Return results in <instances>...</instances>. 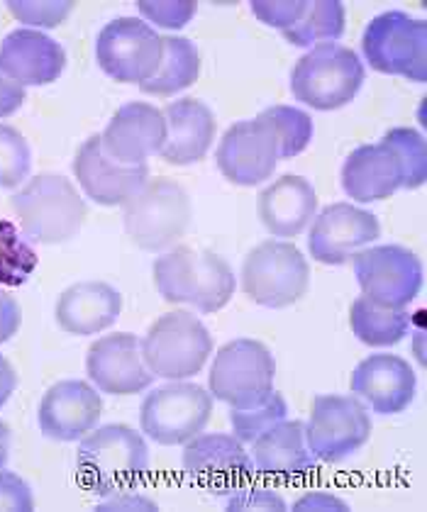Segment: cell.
Instances as JSON below:
<instances>
[{
	"label": "cell",
	"instance_id": "33",
	"mask_svg": "<svg viewBox=\"0 0 427 512\" xmlns=\"http://www.w3.org/2000/svg\"><path fill=\"white\" fill-rule=\"evenodd\" d=\"M288 405L284 395L279 391H271L259 403L247 405V408H232L230 410V425L235 437L242 444H252L259 434L269 430L276 422L286 420Z\"/></svg>",
	"mask_w": 427,
	"mask_h": 512
},
{
	"label": "cell",
	"instance_id": "5",
	"mask_svg": "<svg viewBox=\"0 0 427 512\" xmlns=\"http://www.w3.org/2000/svg\"><path fill=\"white\" fill-rule=\"evenodd\" d=\"M366 79L357 52L337 42L315 44L296 61L291 74L293 98L315 110H337L352 103Z\"/></svg>",
	"mask_w": 427,
	"mask_h": 512
},
{
	"label": "cell",
	"instance_id": "19",
	"mask_svg": "<svg viewBox=\"0 0 427 512\" xmlns=\"http://www.w3.org/2000/svg\"><path fill=\"white\" fill-rule=\"evenodd\" d=\"M103 400L98 388L86 381H59L44 393L40 403V430L54 442H76L98 425Z\"/></svg>",
	"mask_w": 427,
	"mask_h": 512
},
{
	"label": "cell",
	"instance_id": "8",
	"mask_svg": "<svg viewBox=\"0 0 427 512\" xmlns=\"http://www.w3.org/2000/svg\"><path fill=\"white\" fill-rule=\"evenodd\" d=\"M364 59L371 69L388 76L425 83L427 79V22L403 10H388L366 25Z\"/></svg>",
	"mask_w": 427,
	"mask_h": 512
},
{
	"label": "cell",
	"instance_id": "13",
	"mask_svg": "<svg viewBox=\"0 0 427 512\" xmlns=\"http://www.w3.org/2000/svg\"><path fill=\"white\" fill-rule=\"evenodd\" d=\"M98 66L120 83H144L162 61V37L140 18H118L103 27L96 42Z\"/></svg>",
	"mask_w": 427,
	"mask_h": 512
},
{
	"label": "cell",
	"instance_id": "25",
	"mask_svg": "<svg viewBox=\"0 0 427 512\" xmlns=\"http://www.w3.org/2000/svg\"><path fill=\"white\" fill-rule=\"evenodd\" d=\"M342 188L357 203H376L403 188V166L386 142L362 144L342 164Z\"/></svg>",
	"mask_w": 427,
	"mask_h": 512
},
{
	"label": "cell",
	"instance_id": "26",
	"mask_svg": "<svg viewBox=\"0 0 427 512\" xmlns=\"http://www.w3.org/2000/svg\"><path fill=\"white\" fill-rule=\"evenodd\" d=\"M54 313L66 335H98L120 317L122 293L105 281L74 283L61 293Z\"/></svg>",
	"mask_w": 427,
	"mask_h": 512
},
{
	"label": "cell",
	"instance_id": "10",
	"mask_svg": "<svg viewBox=\"0 0 427 512\" xmlns=\"http://www.w3.org/2000/svg\"><path fill=\"white\" fill-rule=\"evenodd\" d=\"M213 415V395L198 383L171 381L147 393L140 410L142 432L164 447L191 442Z\"/></svg>",
	"mask_w": 427,
	"mask_h": 512
},
{
	"label": "cell",
	"instance_id": "18",
	"mask_svg": "<svg viewBox=\"0 0 427 512\" xmlns=\"http://www.w3.org/2000/svg\"><path fill=\"white\" fill-rule=\"evenodd\" d=\"M74 176L88 198L98 205H125L149 181L147 164L125 166L105 154L101 135L88 137L74 157Z\"/></svg>",
	"mask_w": 427,
	"mask_h": 512
},
{
	"label": "cell",
	"instance_id": "46",
	"mask_svg": "<svg viewBox=\"0 0 427 512\" xmlns=\"http://www.w3.org/2000/svg\"><path fill=\"white\" fill-rule=\"evenodd\" d=\"M10 456V427L0 420V469L8 464Z\"/></svg>",
	"mask_w": 427,
	"mask_h": 512
},
{
	"label": "cell",
	"instance_id": "32",
	"mask_svg": "<svg viewBox=\"0 0 427 512\" xmlns=\"http://www.w3.org/2000/svg\"><path fill=\"white\" fill-rule=\"evenodd\" d=\"M262 115L271 122L276 137H279L281 159L298 157V154L305 152L308 144L313 142V118H310L308 113H303L301 108H293V105H274V108H266Z\"/></svg>",
	"mask_w": 427,
	"mask_h": 512
},
{
	"label": "cell",
	"instance_id": "17",
	"mask_svg": "<svg viewBox=\"0 0 427 512\" xmlns=\"http://www.w3.org/2000/svg\"><path fill=\"white\" fill-rule=\"evenodd\" d=\"M86 371L93 386L108 395H135L154 383L142 354V339L132 332L105 335L88 347Z\"/></svg>",
	"mask_w": 427,
	"mask_h": 512
},
{
	"label": "cell",
	"instance_id": "36",
	"mask_svg": "<svg viewBox=\"0 0 427 512\" xmlns=\"http://www.w3.org/2000/svg\"><path fill=\"white\" fill-rule=\"evenodd\" d=\"M8 10L25 25L52 30V27H59L61 22L69 18L74 3L71 0H44V3H37V0H10Z\"/></svg>",
	"mask_w": 427,
	"mask_h": 512
},
{
	"label": "cell",
	"instance_id": "3",
	"mask_svg": "<svg viewBox=\"0 0 427 512\" xmlns=\"http://www.w3.org/2000/svg\"><path fill=\"white\" fill-rule=\"evenodd\" d=\"M22 232L40 244H61L79 235L86 222V200L59 174H37L10 198Z\"/></svg>",
	"mask_w": 427,
	"mask_h": 512
},
{
	"label": "cell",
	"instance_id": "14",
	"mask_svg": "<svg viewBox=\"0 0 427 512\" xmlns=\"http://www.w3.org/2000/svg\"><path fill=\"white\" fill-rule=\"evenodd\" d=\"M279 137L262 113L227 127L220 139L215 161L227 181L237 186H257L274 176L279 164Z\"/></svg>",
	"mask_w": 427,
	"mask_h": 512
},
{
	"label": "cell",
	"instance_id": "7",
	"mask_svg": "<svg viewBox=\"0 0 427 512\" xmlns=\"http://www.w3.org/2000/svg\"><path fill=\"white\" fill-rule=\"evenodd\" d=\"M142 354L154 376L183 381L203 369L213 354V337L196 315L174 310L149 325L142 339Z\"/></svg>",
	"mask_w": 427,
	"mask_h": 512
},
{
	"label": "cell",
	"instance_id": "15",
	"mask_svg": "<svg viewBox=\"0 0 427 512\" xmlns=\"http://www.w3.org/2000/svg\"><path fill=\"white\" fill-rule=\"evenodd\" d=\"M183 471L215 495H232L254 476L252 456L235 434H196L183 449Z\"/></svg>",
	"mask_w": 427,
	"mask_h": 512
},
{
	"label": "cell",
	"instance_id": "42",
	"mask_svg": "<svg viewBox=\"0 0 427 512\" xmlns=\"http://www.w3.org/2000/svg\"><path fill=\"white\" fill-rule=\"evenodd\" d=\"M25 98V86H20L18 81H13L3 69H0V118H8L15 110H20Z\"/></svg>",
	"mask_w": 427,
	"mask_h": 512
},
{
	"label": "cell",
	"instance_id": "4",
	"mask_svg": "<svg viewBox=\"0 0 427 512\" xmlns=\"http://www.w3.org/2000/svg\"><path fill=\"white\" fill-rule=\"evenodd\" d=\"M122 208L125 232L144 252H162L179 242L193 213L186 188L166 176L149 178Z\"/></svg>",
	"mask_w": 427,
	"mask_h": 512
},
{
	"label": "cell",
	"instance_id": "45",
	"mask_svg": "<svg viewBox=\"0 0 427 512\" xmlns=\"http://www.w3.org/2000/svg\"><path fill=\"white\" fill-rule=\"evenodd\" d=\"M15 388H18V374H15V369L10 366V361L0 354V408L8 403L10 395L15 393Z\"/></svg>",
	"mask_w": 427,
	"mask_h": 512
},
{
	"label": "cell",
	"instance_id": "20",
	"mask_svg": "<svg viewBox=\"0 0 427 512\" xmlns=\"http://www.w3.org/2000/svg\"><path fill=\"white\" fill-rule=\"evenodd\" d=\"M110 159L125 166H142L149 157L162 152L166 142V120L162 110L149 103L122 105L101 135Z\"/></svg>",
	"mask_w": 427,
	"mask_h": 512
},
{
	"label": "cell",
	"instance_id": "41",
	"mask_svg": "<svg viewBox=\"0 0 427 512\" xmlns=\"http://www.w3.org/2000/svg\"><path fill=\"white\" fill-rule=\"evenodd\" d=\"M22 322V310L10 293L0 291V344L18 335Z\"/></svg>",
	"mask_w": 427,
	"mask_h": 512
},
{
	"label": "cell",
	"instance_id": "28",
	"mask_svg": "<svg viewBox=\"0 0 427 512\" xmlns=\"http://www.w3.org/2000/svg\"><path fill=\"white\" fill-rule=\"evenodd\" d=\"M201 74V52L188 37L166 35L162 37V61L149 81L140 83V88L149 96L169 98L193 86Z\"/></svg>",
	"mask_w": 427,
	"mask_h": 512
},
{
	"label": "cell",
	"instance_id": "38",
	"mask_svg": "<svg viewBox=\"0 0 427 512\" xmlns=\"http://www.w3.org/2000/svg\"><path fill=\"white\" fill-rule=\"evenodd\" d=\"M308 0H284V3H274V0H254L252 13L257 15L264 25L276 27V30H288L296 25L298 18L305 13Z\"/></svg>",
	"mask_w": 427,
	"mask_h": 512
},
{
	"label": "cell",
	"instance_id": "16",
	"mask_svg": "<svg viewBox=\"0 0 427 512\" xmlns=\"http://www.w3.org/2000/svg\"><path fill=\"white\" fill-rule=\"evenodd\" d=\"M381 237L379 217L352 203H332L315 215L308 235L310 256L320 264H345Z\"/></svg>",
	"mask_w": 427,
	"mask_h": 512
},
{
	"label": "cell",
	"instance_id": "12",
	"mask_svg": "<svg viewBox=\"0 0 427 512\" xmlns=\"http://www.w3.org/2000/svg\"><path fill=\"white\" fill-rule=\"evenodd\" d=\"M354 276L364 296L386 308H406L423 288V264L401 244L364 247L354 254Z\"/></svg>",
	"mask_w": 427,
	"mask_h": 512
},
{
	"label": "cell",
	"instance_id": "24",
	"mask_svg": "<svg viewBox=\"0 0 427 512\" xmlns=\"http://www.w3.org/2000/svg\"><path fill=\"white\" fill-rule=\"evenodd\" d=\"M257 215L274 237H298L318 215V193L308 178L284 174L259 193Z\"/></svg>",
	"mask_w": 427,
	"mask_h": 512
},
{
	"label": "cell",
	"instance_id": "30",
	"mask_svg": "<svg viewBox=\"0 0 427 512\" xmlns=\"http://www.w3.org/2000/svg\"><path fill=\"white\" fill-rule=\"evenodd\" d=\"M345 32V5L337 0H318L305 5V13L296 25L281 32L296 47H313V44L335 42Z\"/></svg>",
	"mask_w": 427,
	"mask_h": 512
},
{
	"label": "cell",
	"instance_id": "9",
	"mask_svg": "<svg viewBox=\"0 0 427 512\" xmlns=\"http://www.w3.org/2000/svg\"><path fill=\"white\" fill-rule=\"evenodd\" d=\"M276 361L269 347L257 339H232L218 349L210 366L208 388L215 400L247 408L274 391Z\"/></svg>",
	"mask_w": 427,
	"mask_h": 512
},
{
	"label": "cell",
	"instance_id": "27",
	"mask_svg": "<svg viewBox=\"0 0 427 512\" xmlns=\"http://www.w3.org/2000/svg\"><path fill=\"white\" fill-rule=\"evenodd\" d=\"M252 461L259 473L291 478L315 469L318 456L305 442V422L281 420L252 442Z\"/></svg>",
	"mask_w": 427,
	"mask_h": 512
},
{
	"label": "cell",
	"instance_id": "43",
	"mask_svg": "<svg viewBox=\"0 0 427 512\" xmlns=\"http://www.w3.org/2000/svg\"><path fill=\"white\" fill-rule=\"evenodd\" d=\"M296 510H347V503L327 493H308L296 503Z\"/></svg>",
	"mask_w": 427,
	"mask_h": 512
},
{
	"label": "cell",
	"instance_id": "6",
	"mask_svg": "<svg viewBox=\"0 0 427 512\" xmlns=\"http://www.w3.org/2000/svg\"><path fill=\"white\" fill-rule=\"evenodd\" d=\"M310 286V266L301 249L281 239L257 244L242 264V291L264 308H288L298 303Z\"/></svg>",
	"mask_w": 427,
	"mask_h": 512
},
{
	"label": "cell",
	"instance_id": "31",
	"mask_svg": "<svg viewBox=\"0 0 427 512\" xmlns=\"http://www.w3.org/2000/svg\"><path fill=\"white\" fill-rule=\"evenodd\" d=\"M40 256L13 222L0 220V286H22L35 274Z\"/></svg>",
	"mask_w": 427,
	"mask_h": 512
},
{
	"label": "cell",
	"instance_id": "23",
	"mask_svg": "<svg viewBox=\"0 0 427 512\" xmlns=\"http://www.w3.org/2000/svg\"><path fill=\"white\" fill-rule=\"evenodd\" d=\"M162 115L166 120V142L159 152L162 159L176 166L201 161L213 147L218 130L213 110L198 98H181L166 105Z\"/></svg>",
	"mask_w": 427,
	"mask_h": 512
},
{
	"label": "cell",
	"instance_id": "2",
	"mask_svg": "<svg viewBox=\"0 0 427 512\" xmlns=\"http://www.w3.org/2000/svg\"><path fill=\"white\" fill-rule=\"evenodd\" d=\"M149 449L130 425L93 427L76 452V476L91 493L110 498L127 493L147 476Z\"/></svg>",
	"mask_w": 427,
	"mask_h": 512
},
{
	"label": "cell",
	"instance_id": "37",
	"mask_svg": "<svg viewBox=\"0 0 427 512\" xmlns=\"http://www.w3.org/2000/svg\"><path fill=\"white\" fill-rule=\"evenodd\" d=\"M137 8H140L142 18L154 22V25L166 27V30H181L193 20L198 5L193 0H176V3L174 0H164V3L142 0V3H137Z\"/></svg>",
	"mask_w": 427,
	"mask_h": 512
},
{
	"label": "cell",
	"instance_id": "40",
	"mask_svg": "<svg viewBox=\"0 0 427 512\" xmlns=\"http://www.w3.org/2000/svg\"><path fill=\"white\" fill-rule=\"evenodd\" d=\"M227 510H286V503L269 488H240L227 500Z\"/></svg>",
	"mask_w": 427,
	"mask_h": 512
},
{
	"label": "cell",
	"instance_id": "39",
	"mask_svg": "<svg viewBox=\"0 0 427 512\" xmlns=\"http://www.w3.org/2000/svg\"><path fill=\"white\" fill-rule=\"evenodd\" d=\"M0 510H35V495L18 473L0 469Z\"/></svg>",
	"mask_w": 427,
	"mask_h": 512
},
{
	"label": "cell",
	"instance_id": "1",
	"mask_svg": "<svg viewBox=\"0 0 427 512\" xmlns=\"http://www.w3.org/2000/svg\"><path fill=\"white\" fill-rule=\"evenodd\" d=\"M152 271L154 286L166 303L193 305L205 315L223 310L235 296V271L210 249L179 244L157 256Z\"/></svg>",
	"mask_w": 427,
	"mask_h": 512
},
{
	"label": "cell",
	"instance_id": "44",
	"mask_svg": "<svg viewBox=\"0 0 427 512\" xmlns=\"http://www.w3.org/2000/svg\"><path fill=\"white\" fill-rule=\"evenodd\" d=\"M137 510V508H147V510H154L157 505L152 503V500L147 498H140V495H130V493H118V495H110L108 500L101 505L98 510Z\"/></svg>",
	"mask_w": 427,
	"mask_h": 512
},
{
	"label": "cell",
	"instance_id": "11",
	"mask_svg": "<svg viewBox=\"0 0 427 512\" xmlns=\"http://www.w3.org/2000/svg\"><path fill=\"white\" fill-rule=\"evenodd\" d=\"M371 437V417L354 395H315L305 442L318 459L345 461L364 447Z\"/></svg>",
	"mask_w": 427,
	"mask_h": 512
},
{
	"label": "cell",
	"instance_id": "21",
	"mask_svg": "<svg viewBox=\"0 0 427 512\" xmlns=\"http://www.w3.org/2000/svg\"><path fill=\"white\" fill-rule=\"evenodd\" d=\"M413 366L396 354H371L352 371L349 388L357 398L366 400L379 415H398L415 398Z\"/></svg>",
	"mask_w": 427,
	"mask_h": 512
},
{
	"label": "cell",
	"instance_id": "29",
	"mask_svg": "<svg viewBox=\"0 0 427 512\" xmlns=\"http://www.w3.org/2000/svg\"><path fill=\"white\" fill-rule=\"evenodd\" d=\"M349 325L359 342L369 347H393L408 335L410 313L406 308H386L371 298L359 296L349 310Z\"/></svg>",
	"mask_w": 427,
	"mask_h": 512
},
{
	"label": "cell",
	"instance_id": "34",
	"mask_svg": "<svg viewBox=\"0 0 427 512\" xmlns=\"http://www.w3.org/2000/svg\"><path fill=\"white\" fill-rule=\"evenodd\" d=\"M388 147L398 154L403 166V188H420L427 176V149L425 137L413 127H393L384 139Z\"/></svg>",
	"mask_w": 427,
	"mask_h": 512
},
{
	"label": "cell",
	"instance_id": "22",
	"mask_svg": "<svg viewBox=\"0 0 427 512\" xmlns=\"http://www.w3.org/2000/svg\"><path fill=\"white\" fill-rule=\"evenodd\" d=\"M64 66V47L40 30L18 27L0 44V69L20 86H47L59 81Z\"/></svg>",
	"mask_w": 427,
	"mask_h": 512
},
{
	"label": "cell",
	"instance_id": "35",
	"mask_svg": "<svg viewBox=\"0 0 427 512\" xmlns=\"http://www.w3.org/2000/svg\"><path fill=\"white\" fill-rule=\"evenodd\" d=\"M32 152L15 127L0 125V188H15L30 176Z\"/></svg>",
	"mask_w": 427,
	"mask_h": 512
}]
</instances>
